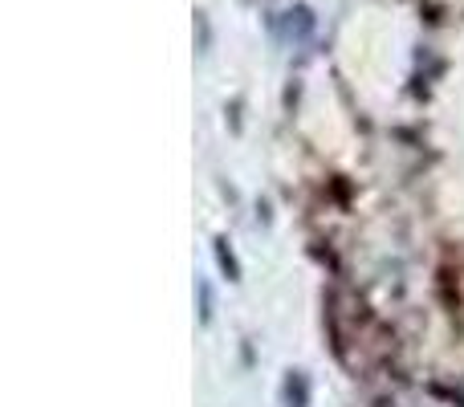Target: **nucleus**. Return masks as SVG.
Here are the masks:
<instances>
[{
    "instance_id": "1",
    "label": "nucleus",
    "mask_w": 464,
    "mask_h": 407,
    "mask_svg": "<svg viewBox=\"0 0 464 407\" xmlns=\"http://www.w3.org/2000/svg\"><path fill=\"white\" fill-rule=\"evenodd\" d=\"M281 407H310V375L305 371H285V379H281Z\"/></svg>"
},
{
    "instance_id": "3",
    "label": "nucleus",
    "mask_w": 464,
    "mask_h": 407,
    "mask_svg": "<svg viewBox=\"0 0 464 407\" xmlns=\"http://www.w3.org/2000/svg\"><path fill=\"white\" fill-rule=\"evenodd\" d=\"M196 289H200V322L208 326V322H212V289H208V281H200Z\"/></svg>"
},
{
    "instance_id": "2",
    "label": "nucleus",
    "mask_w": 464,
    "mask_h": 407,
    "mask_svg": "<svg viewBox=\"0 0 464 407\" xmlns=\"http://www.w3.org/2000/svg\"><path fill=\"white\" fill-rule=\"evenodd\" d=\"M217 261H220V269L228 273V281H240V261H237V253L228 248V240H225V237L217 240Z\"/></svg>"
}]
</instances>
